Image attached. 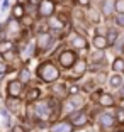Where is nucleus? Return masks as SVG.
Returning <instances> with one entry per match:
<instances>
[{"mask_svg": "<svg viewBox=\"0 0 124 132\" xmlns=\"http://www.w3.org/2000/svg\"><path fill=\"white\" fill-rule=\"evenodd\" d=\"M32 112V117H36L38 120H49L51 117H53V109L49 107V102L48 100H41L34 102L32 105V109L29 107V113Z\"/></svg>", "mask_w": 124, "mask_h": 132, "instance_id": "f257e3e1", "label": "nucleus"}, {"mask_svg": "<svg viewBox=\"0 0 124 132\" xmlns=\"http://www.w3.org/2000/svg\"><path fill=\"white\" fill-rule=\"evenodd\" d=\"M38 76L43 80L44 83H53L60 78V70L53 63H43L38 68Z\"/></svg>", "mask_w": 124, "mask_h": 132, "instance_id": "f03ea898", "label": "nucleus"}, {"mask_svg": "<svg viewBox=\"0 0 124 132\" xmlns=\"http://www.w3.org/2000/svg\"><path fill=\"white\" fill-rule=\"evenodd\" d=\"M58 63L63 66V68H73V64L77 63V54H75V51H70V49L61 51L60 56H58Z\"/></svg>", "mask_w": 124, "mask_h": 132, "instance_id": "7ed1b4c3", "label": "nucleus"}, {"mask_svg": "<svg viewBox=\"0 0 124 132\" xmlns=\"http://www.w3.org/2000/svg\"><path fill=\"white\" fill-rule=\"evenodd\" d=\"M83 105H85V100H83L80 95H71V97L68 98V102L63 105V110L71 113V112H75V110H82Z\"/></svg>", "mask_w": 124, "mask_h": 132, "instance_id": "20e7f679", "label": "nucleus"}, {"mask_svg": "<svg viewBox=\"0 0 124 132\" xmlns=\"http://www.w3.org/2000/svg\"><path fill=\"white\" fill-rule=\"evenodd\" d=\"M89 115H87L83 110H75L70 113V122L73 124V127H85L89 124Z\"/></svg>", "mask_w": 124, "mask_h": 132, "instance_id": "39448f33", "label": "nucleus"}, {"mask_svg": "<svg viewBox=\"0 0 124 132\" xmlns=\"http://www.w3.org/2000/svg\"><path fill=\"white\" fill-rule=\"evenodd\" d=\"M38 15L39 17H51L54 14V2L53 0H41V4L38 5Z\"/></svg>", "mask_w": 124, "mask_h": 132, "instance_id": "423d86ee", "label": "nucleus"}, {"mask_svg": "<svg viewBox=\"0 0 124 132\" xmlns=\"http://www.w3.org/2000/svg\"><path fill=\"white\" fill-rule=\"evenodd\" d=\"M5 27H7V36H12V37H20L22 36V26L14 17H10L7 20V26Z\"/></svg>", "mask_w": 124, "mask_h": 132, "instance_id": "0eeeda50", "label": "nucleus"}, {"mask_svg": "<svg viewBox=\"0 0 124 132\" xmlns=\"http://www.w3.org/2000/svg\"><path fill=\"white\" fill-rule=\"evenodd\" d=\"M53 44V36L49 32H39L38 39H36V47H39L41 51L49 49V46Z\"/></svg>", "mask_w": 124, "mask_h": 132, "instance_id": "6e6552de", "label": "nucleus"}, {"mask_svg": "<svg viewBox=\"0 0 124 132\" xmlns=\"http://www.w3.org/2000/svg\"><path fill=\"white\" fill-rule=\"evenodd\" d=\"M22 90H24V83L20 81V80H12V81L7 85V93H9V97L19 98L20 95H22Z\"/></svg>", "mask_w": 124, "mask_h": 132, "instance_id": "1a4fd4ad", "label": "nucleus"}, {"mask_svg": "<svg viewBox=\"0 0 124 132\" xmlns=\"http://www.w3.org/2000/svg\"><path fill=\"white\" fill-rule=\"evenodd\" d=\"M97 124L100 125L102 129H112V125L116 124V117L107 113V112H100L97 115Z\"/></svg>", "mask_w": 124, "mask_h": 132, "instance_id": "9d476101", "label": "nucleus"}, {"mask_svg": "<svg viewBox=\"0 0 124 132\" xmlns=\"http://www.w3.org/2000/svg\"><path fill=\"white\" fill-rule=\"evenodd\" d=\"M73 124L70 120H60L54 122L53 125L49 127V132H73Z\"/></svg>", "mask_w": 124, "mask_h": 132, "instance_id": "9b49d317", "label": "nucleus"}, {"mask_svg": "<svg viewBox=\"0 0 124 132\" xmlns=\"http://www.w3.org/2000/svg\"><path fill=\"white\" fill-rule=\"evenodd\" d=\"M116 10V0H104L100 4V14L104 17H111Z\"/></svg>", "mask_w": 124, "mask_h": 132, "instance_id": "f8f14e48", "label": "nucleus"}, {"mask_svg": "<svg viewBox=\"0 0 124 132\" xmlns=\"http://www.w3.org/2000/svg\"><path fill=\"white\" fill-rule=\"evenodd\" d=\"M87 46H89V43H87L85 36H77L73 34V37H71V47L73 49H87Z\"/></svg>", "mask_w": 124, "mask_h": 132, "instance_id": "ddd939ff", "label": "nucleus"}, {"mask_svg": "<svg viewBox=\"0 0 124 132\" xmlns=\"http://www.w3.org/2000/svg\"><path fill=\"white\" fill-rule=\"evenodd\" d=\"M51 95H53L54 98H58V100H63V98L68 95V92H66V86L63 85V83H58V85H54L53 88H51Z\"/></svg>", "mask_w": 124, "mask_h": 132, "instance_id": "4468645a", "label": "nucleus"}, {"mask_svg": "<svg viewBox=\"0 0 124 132\" xmlns=\"http://www.w3.org/2000/svg\"><path fill=\"white\" fill-rule=\"evenodd\" d=\"M97 100H99L100 107H111V105H114V97L111 93H100Z\"/></svg>", "mask_w": 124, "mask_h": 132, "instance_id": "2eb2a0df", "label": "nucleus"}, {"mask_svg": "<svg viewBox=\"0 0 124 132\" xmlns=\"http://www.w3.org/2000/svg\"><path fill=\"white\" fill-rule=\"evenodd\" d=\"M93 46H95V49H105V47L109 46V43H107V37H105V36H100V34H97L95 37H93Z\"/></svg>", "mask_w": 124, "mask_h": 132, "instance_id": "dca6fc26", "label": "nucleus"}, {"mask_svg": "<svg viewBox=\"0 0 124 132\" xmlns=\"http://www.w3.org/2000/svg\"><path fill=\"white\" fill-rule=\"evenodd\" d=\"M26 15V9L22 7V4H16L14 9H12V17L14 19H22Z\"/></svg>", "mask_w": 124, "mask_h": 132, "instance_id": "f3484780", "label": "nucleus"}, {"mask_svg": "<svg viewBox=\"0 0 124 132\" xmlns=\"http://www.w3.org/2000/svg\"><path fill=\"white\" fill-rule=\"evenodd\" d=\"M39 95H41V90L39 88H31L29 92H27V95H26V102H36L39 98Z\"/></svg>", "mask_w": 124, "mask_h": 132, "instance_id": "a211bd4d", "label": "nucleus"}, {"mask_svg": "<svg viewBox=\"0 0 124 132\" xmlns=\"http://www.w3.org/2000/svg\"><path fill=\"white\" fill-rule=\"evenodd\" d=\"M85 70H87V63L85 61H77L73 64V71H75L77 76H82V75L85 73Z\"/></svg>", "mask_w": 124, "mask_h": 132, "instance_id": "6ab92c4d", "label": "nucleus"}, {"mask_svg": "<svg viewBox=\"0 0 124 132\" xmlns=\"http://www.w3.org/2000/svg\"><path fill=\"white\" fill-rule=\"evenodd\" d=\"M14 49V43H12L10 39H4V41H0V54H4L7 51Z\"/></svg>", "mask_w": 124, "mask_h": 132, "instance_id": "aec40b11", "label": "nucleus"}, {"mask_svg": "<svg viewBox=\"0 0 124 132\" xmlns=\"http://www.w3.org/2000/svg\"><path fill=\"white\" fill-rule=\"evenodd\" d=\"M90 59H92V63H102L104 61V49H95L90 54Z\"/></svg>", "mask_w": 124, "mask_h": 132, "instance_id": "412c9836", "label": "nucleus"}, {"mask_svg": "<svg viewBox=\"0 0 124 132\" xmlns=\"http://www.w3.org/2000/svg\"><path fill=\"white\" fill-rule=\"evenodd\" d=\"M48 26H49L51 29H56V31H60V29H63L65 22H63V20H60V17H54V19H51L49 22H48Z\"/></svg>", "mask_w": 124, "mask_h": 132, "instance_id": "4be33fe9", "label": "nucleus"}, {"mask_svg": "<svg viewBox=\"0 0 124 132\" xmlns=\"http://www.w3.org/2000/svg\"><path fill=\"white\" fill-rule=\"evenodd\" d=\"M112 70L116 71V73H122V71H124V59H121V58H116V59H114Z\"/></svg>", "mask_w": 124, "mask_h": 132, "instance_id": "5701e85b", "label": "nucleus"}, {"mask_svg": "<svg viewBox=\"0 0 124 132\" xmlns=\"http://www.w3.org/2000/svg\"><path fill=\"white\" fill-rule=\"evenodd\" d=\"M117 37H119V32L116 29H107V43L109 44H114L117 41Z\"/></svg>", "mask_w": 124, "mask_h": 132, "instance_id": "b1692460", "label": "nucleus"}, {"mask_svg": "<svg viewBox=\"0 0 124 132\" xmlns=\"http://www.w3.org/2000/svg\"><path fill=\"white\" fill-rule=\"evenodd\" d=\"M109 85L112 86V88L121 86V85H122V76H119V75H114V76H111V80H109Z\"/></svg>", "mask_w": 124, "mask_h": 132, "instance_id": "393cba45", "label": "nucleus"}, {"mask_svg": "<svg viewBox=\"0 0 124 132\" xmlns=\"http://www.w3.org/2000/svg\"><path fill=\"white\" fill-rule=\"evenodd\" d=\"M19 76H20L19 80L24 83V85H26V83H29V80H31V73H29V70H27V68H24V70L19 71Z\"/></svg>", "mask_w": 124, "mask_h": 132, "instance_id": "a878e982", "label": "nucleus"}, {"mask_svg": "<svg viewBox=\"0 0 124 132\" xmlns=\"http://www.w3.org/2000/svg\"><path fill=\"white\" fill-rule=\"evenodd\" d=\"M32 22H34V19H32V17L29 15V14H26V15H24L22 19H20V26H22V27H31Z\"/></svg>", "mask_w": 124, "mask_h": 132, "instance_id": "bb28decb", "label": "nucleus"}, {"mask_svg": "<svg viewBox=\"0 0 124 132\" xmlns=\"http://www.w3.org/2000/svg\"><path fill=\"white\" fill-rule=\"evenodd\" d=\"M116 122H119V124H124V109H117L116 110Z\"/></svg>", "mask_w": 124, "mask_h": 132, "instance_id": "cd10ccee", "label": "nucleus"}, {"mask_svg": "<svg viewBox=\"0 0 124 132\" xmlns=\"http://www.w3.org/2000/svg\"><path fill=\"white\" fill-rule=\"evenodd\" d=\"M114 22H116L119 27H124V14H117V15L114 17Z\"/></svg>", "mask_w": 124, "mask_h": 132, "instance_id": "c85d7f7f", "label": "nucleus"}, {"mask_svg": "<svg viewBox=\"0 0 124 132\" xmlns=\"http://www.w3.org/2000/svg\"><path fill=\"white\" fill-rule=\"evenodd\" d=\"M116 12L124 14V0H116Z\"/></svg>", "mask_w": 124, "mask_h": 132, "instance_id": "c756f323", "label": "nucleus"}, {"mask_svg": "<svg viewBox=\"0 0 124 132\" xmlns=\"http://www.w3.org/2000/svg\"><path fill=\"white\" fill-rule=\"evenodd\" d=\"M90 19H92V22H99V14L95 9H92L90 10Z\"/></svg>", "mask_w": 124, "mask_h": 132, "instance_id": "7c9ffc66", "label": "nucleus"}, {"mask_svg": "<svg viewBox=\"0 0 124 132\" xmlns=\"http://www.w3.org/2000/svg\"><path fill=\"white\" fill-rule=\"evenodd\" d=\"M77 4L80 5V7H90L92 0H77Z\"/></svg>", "mask_w": 124, "mask_h": 132, "instance_id": "2f4dec72", "label": "nucleus"}, {"mask_svg": "<svg viewBox=\"0 0 124 132\" xmlns=\"http://www.w3.org/2000/svg\"><path fill=\"white\" fill-rule=\"evenodd\" d=\"M78 90H80V88H78L77 85H71L70 90H68V93H70V95H77V93H78Z\"/></svg>", "mask_w": 124, "mask_h": 132, "instance_id": "473e14b6", "label": "nucleus"}, {"mask_svg": "<svg viewBox=\"0 0 124 132\" xmlns=\"http://www.w3.org/2000/svg\"><path fill=\"white\" fill-rule=\"evenodd\" d=\"M7 70H9L7 64H5L4 61H0V75H5V73H7Z\"/></svg>", "mask_w": 124, "mask_h": 132, "instance_id": "72a5a7b5", "label": "nucleus"}, {"mask_svg": "<svg viewBox=\"0 0 124 132\" xmlns=\"http://www.w3.org/2000/svg\"><path fill=\"white\" fill-rule=\"evenodd\" d=\"M12 132H26L22 129V125H14V129H12Z\"/></svg>", "mask_w": 124, "mask_h": 132, "instance_id": "f704fd0d", "label": "nucleus"}, {"mask_svg": "<svg viewBox=\"0 0 124 132\" xmlns=\"http://www.w3.org/2000/svg\"><path fill=\"white\" fill-rule=\"evenodd\" d=\"M27 4H29V5H34V7H38V5L41 4V0H27Z\"/></svg>", "mask_w": 124, "mask_h": 132, "instance_id": "c9c22d12", "label": "nucleus"}, {"mask_svg": "<svg viewBox=\"0 0 124 132\" xmlns=\"http://www.w3.org/2000/svg\"><path fill=\"white\" fill-rule=\"evenodd\" d=\"M2 7H4V10H7V7H9V0H4V5H2Z\"/></svg>", "mask_w": 124, "mask_h": 132, "instance_id": "e433bc0d", "label": "nucleus"}, {"mask_svg": "<svg viewBox=\"0 0 124 132\" xmlns=\"http://www.w3.org/2000/svg\"><path fill=\"white\" fill-rule=\"evenodd\" d=\"M17 4H27V0H17Z\"/></svg>", "mask_w": 124, "mask_h": 132, "instance_id": "4c0bfd02", "label": "nucleus"}, {"mask_svg": "<svg viewBox=\"0 0 124 132\" xmlns=\"http://www.w3.org/2000/svg\"><path fill=\"white\" fill-rule=\"evenodd\" d=\"M121 97L124 98V86H122V88H121Z\"/></svg>", "mask_w": 124, "mask_h": 132, "instance_id": "58836bf2", "label": "nucleus"}]
</instances>
